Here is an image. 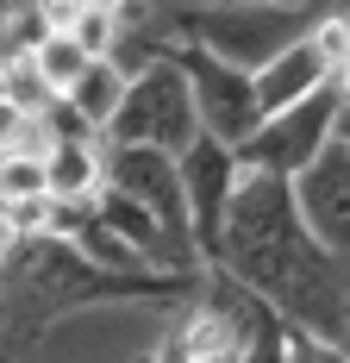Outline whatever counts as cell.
Masks as SVG:
<instances>
[{
  "label": "cell",
  "instance_id": "cell-2",
  "mask_svg": "<svg viewBox=\"0 0 350 363\" xmlns=\"http://www.w3.org/2000/svg\"><path fill=\"white\" fill-rule=\"evenodd\" d=\"M194 276H157V269H101L57 232H13L0 251V326L19 345H44V332L81 307L113 301H188Z\"/></svg>",
  "mask_w": 350,
  "mask_h": 363
},
{
  "label": "cell",
  "instance_id": "cell-16",
  "mask_svg": "<svg viewBox=\"0 0 350 363\" xmlns=\"http://www.w3.org/2000/svg\"><path fill=\"white\" fill-rule=\"evenodd\" d=\"M0 363H32V345H19L6 326H0Z\"/></svg>",
  "mask_w": 350,
  "mask_h": 363
},
{
  "label": "cell",
  "instance_id": "cell-10",
  "mask_svg": "<svg viewBox=\"0 0 350 363\" xmlns=\"http://www.w3.org/2000/svg\"><path fill=\"white\" fill-rule=\"evenodd\" d=\"M338 75H332V63H325V50L313 44V32L300 38V44H288L281 57H269L263 69L250 75V94H256V113L269 119V113H288L294 101H307V94H319V88H332ZM344 88V82H338Z\"/></svg>",
  "mask_w": 350,
  "mask_h": 363
},
{
  "label": "cell",
  "instance_id": "cell-17",
  "mask_svg": "<svg viewBox=\"0 0 350 363\" xmlns=\"http://www.w3.org/2000/svg\"><path fill=\"white\" fill-rule=\"evenodd\" d=\"M13 6H19V0H0V13H13Z\"/></svg>",
  "mask_w": 350,
  "mask_h": 363
},
{
  "label": "cell",
  "instance_id": "cell-15",
  "mask_svg": "<svg viewBox=\"0 0 350 363\" xmlns=\"http://www.w3.org/2000/svg\"><path fill=\"white\" fill-rule=\"evenodd\" d=\"M281 363H344V351H332V345H319L307 332L281 326Z\"/></svg>",
  "mask_w": 350,
  "mask_h": 363
},
{
  "label": "cell",
  "instance_id": "cell-13",
  "mask_svg": "<svg viewBox=\"0 0 350 363\" xmlns=\"http://www.w3.org/2000/svg\"><path fill=\"white\" fill-rule=\"evenodd\" d=\"M26 63H32V75L50 88V94H69V82L88 69L94 57H88V50H81L69 32H44V38H38V50L26 57Z\"/></svg>",
  "mask_w": 350,
  "mask_h": 363
},
{
  "label": "cell",
  "instance_id": "cell-11",
  "mask_svg": "<svg viewBox=\"0 0 350 363\" xmlns=\"http://www.w3.org/2000/svg\"><path fill=\"white\" fill-rule=\"evenodd\" d=\"M38 163H44V201L81 207L101 194V163H106L101 138H50Z\"/></svg>",
  "mask_w": 350,
  "mask_h": 363
},
{
  "label": "cell",
  "instance_id": "cell-8",
  "mask_svg": "<svg viewBox=\"0 0 350 363\" xmlns=\"http://www.w3.org/2000/svg\"><path fill=\"white\" fill-rule=\"evenodd\" d=\"M288 194H294L300 225L313 232L325 251L344 257L350 251V125H344V132H332V145L288 182Z\"/></svg>",
  "mask_w": 350,
  "mask_h": 363
},
{
  "label": "cell",
  "instance_id": "cell-12",
  "mask_svg": "<svg viewBox=\"0 0 350 363\" xmlns=\"http://www.w3.org/2000/svg\"><path fill=\"white\" fill-rule=\"evenodd\" d=\"M119 94H125V75L113 69L106 57H94V63H88V69H81V75L69 82V94H57V101H63V107H69L75 119H81V125H88L94 138H101V125L113 119Z\"/></svg>",
  "mask_w": 350,
  "mask_h": 363
},
{
  "label": "cell",
  "instance_id": "cell-7",
  "mask_svg": "<svg viewBox=\"0 0 350 363\" xmlns=\"http://www.w3.org/2000/svg\"><path fill=\"white\" fill-rule=\"evenodd\" d=\"M101 182L113 188V194H125L132 207H144V213L157 219V232L201 269L194 238H188V201H181V169H175V157H163V150H106Z\"/></svg>",
  "mask_w": 350,
  "mask_h": 363
},
{
  "label": "cell",
  "instance_id": "cell-3",
  "mask_svg": "<svg viewBox=\"0 0 350 363\" xmlns=\"http://www.w3.org/2000/svg\"><path fill=\"white\" fill-rule=\"evenodd\" d=\"M157 26H163V38L201 44L207 57L256 75L269 57H281L288 44H300L319 19L307 6H294V0H207V6H181V13L157 19Z\"/></svg>",
  "mask_w": 350,
  "mask_h": 363
},
{
  "label": "cell",
  "instance_id": "cell-9",
  "mask_svg": "<svg viewBox=\"0 0 350 363\" xmlns=\"http://www.w3.org/2000/svg\"><path fill=\"white\" fill-rule=\"evenodd\" d=\"M175 169H181V201H188V238H194V257L207 263L213 238H219V219H225V201L238 188V157H232V145L201 132L175 157Z\"/></svg>",
  "mask_w": 350,
  "mask_h": 363
},
{
  "label": "cell",
  "instance_id": "cell-4",
  "mask_svg": "<svg viewBox=\"0 0 350 363\" xmlns=\"http://www.w3.org/2000/svg\"><path fill=\"white\" fill-rule=\"evenodd\" d=\"M194 138H201L194 101H188V88H181V75H175L169 57L144 63V69L125 82L113 119L101 125L106 150H163V157H181Z\"/></svg>",
  "mask_w": 350,
  "mask_h": 363
},
{
  "label": "cell",
  "instance_id": "cell-6",
  "mask_svg": "<svg viewBox=\"0 0 350 363\" xmlns=\"http://www.w3.org/2000/svg\"><path fill=\"white\" fill-rule=\"evenodd\" d=\"M157 32H163V26H157ZM157 57H169V63H175L181 88H188V101H194V125H201L207 138H219V145H244L250 132L263 125L244 69L219 63V57H207L201 44H181V38H163Z\"/></svg>",
  "mask_w": 350,
  "mask_h": 363
},
{
  "label": "cell",
  "instance_id": "cell-1",
  "mask_svg": "<svg viewBox=\"0 0 350 363\" xmlns=\"http://www.w3.org/2000/svg\"><path fill=\"white\" fill-rule=\"evenodd\" d=\"M213 269H225L244 294H256L281 326L307 332L319 345L344 351L350 332V276L344 257L325 251L294 213V194L276 176H238L219 238H213Z\"/></svg>",
  "mask_w": 350,
  "mask_h": 363
},
{
  "label": "cell",
  "instance_id": "cell-5",
  "mask_svg": "<svg viewBox=\"0 0 350 363\" xmlns=\"http://www.w3.org/2000/svg\"><path fill=\"white\" fill-rule=\"evenodd\" d=\"M350 125V107H344V88H319L307 101H294L288 113H269L244 145H232L238 157V176H276V182H294L319 150L332 145V132Z\"/></svg>",
  "mask_w": 350,
  "mask_h": 363
},
{
  "label": "cell",
  "instance_id": "cell-18",
  "mask_svg": "<svg viewBox=\"0 0 350 363\" xmlns=\"http://www.w3.org/2000/svg\"><path fill=\"white\" fill-rule=\"evenodd\" d=\"M6 238H13V232H6V225H0V251H6Z\"/></svg>",
  "mask_w": 350,
  "mask_h": 363
},
{
  "label": "cell",
  "instance_id": "cell-14",
  "mask_svg": "<svg viewBox=\"0 0 350 363\" xmlns=\"http://www.w3.org/2000/svg\"><path fill=\"white\" fill-rule=\"evenodd\" d=\"M69 38L88 50V57H106V50H113V38H119V19H113V13H94V6H81V13H75V26H69Z\"/></svg>",
  "mask_w": 350,
  "mask_h": 363
}]
</instances>
